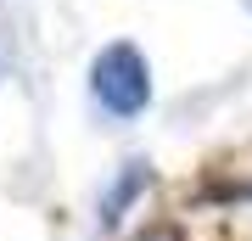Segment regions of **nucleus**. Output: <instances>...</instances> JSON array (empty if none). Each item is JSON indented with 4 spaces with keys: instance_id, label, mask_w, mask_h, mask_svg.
<instances>
[{
    "instance_id": "nucleus-3",
    "label": "nucleus",
    "mask_w": 252,
    "mask_h": 241,
    "mask_svg": "<svg viewBox=\"0 0 252 241\" xmlns=\"http://www.w3.org/2000/svg\"><path fill=\"white\" fill-rule=\"evenodd\" d=\"M135 241H185V236H180V230H168V224H152V230L135 236Z\"/></svg>"
},
{
    "instance_id": "nucleus-1",
    "label": "nucleus",
    "mask_w": 252,
    "mask_h": 241,
    "mask_svg": "<svg viewBox=\"0 0 252 241\" xmlns=\"http://www.w3.org/2000/svg\"><path fill=\"white\" fill-rule=\"evenodd\" d=\"M90 90H95V101L107 112L135 118V112H146V101H152V68H146V56L129 39H118V45H107V51L95 56Z\"/></svg>"
},
{
    "instance_id": "nucleus-2",
    "label": "nucleus",
    "mask_w": 252,
    "mask_h": 241,
    "mask_svg": "<svg viewBox=\"0 0 252 241\" xmlns=\"http://www.w3.org/2000/svg\"><path fill=\"white\" fill-rule=\"evenodd\" d=\"M146 185H152V163H140V157H135V163H124V174H118V179H112V191L101 197V224H118V219L129 213V202H135Z\"/></svg>"
}]
</instances>
